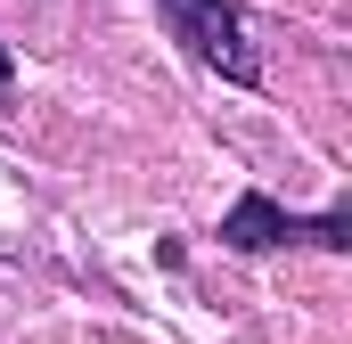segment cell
<instances>
[{
  "instance_id": "cell-2",
  "label": "cell",
  "mask_w": 352,
  "mask_h": 344,
  "mask_svg": "<svg viewBox=\"0 0 352 344\" xmlns=\"http://www.w3.org/2000/svg\"><path fill=\"white\" fill-rule=\"evenodd\" d=\"M221 238L238 246V255H263V246H287V238H320V246H352L344 238V213H328V222H295V213H278L270 197H238L230 205V222H221Z\"/></svg>"
},
{
  "instance_id": "cell-3",
  "label": "cell",
  "mask_w": 352,
  "mask_h": 344,
  "mask_svg": "<svg viewBox=\"0 0 352 344\" xmlns=\"http://www.w3.org/2000/svg\"><path fill=\"white\" fill-rule=\"evenodd\" d=\"M0 90H8V50H0Z\"/></svg>"
},
{
  "instance_id": "cell-1",
  "label": "cell",
  "mask_w": 352,
  "mask_h": 344,
  "mask_svg": "<svg viewBox=\"0 0 352 344\" xmlns=\"http://www.w3.org/2000/svg\"><path fill=\"white\" fill-rule=\"evenodd\" d=\"M180 25H188V41H197V58L205 66H221L230 83H254L263 74V58H254V41H246V17L230 8V0H173Z\"/></svg>"
}]
</instances>
